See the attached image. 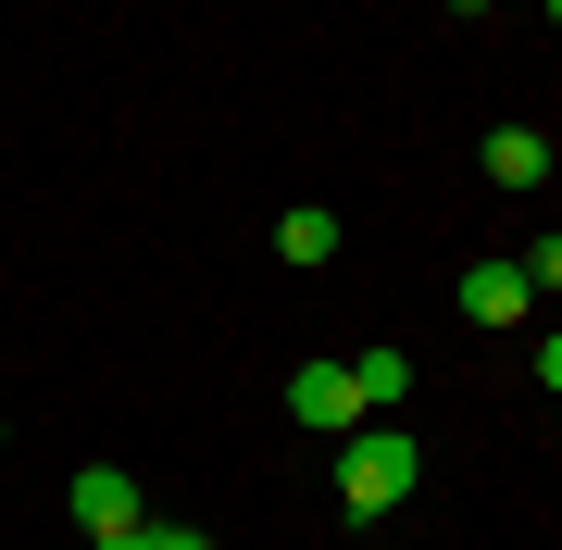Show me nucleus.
<instances>
[{"label": "nucleus", "mask_w": 562, "mask_h": 550, "mask_svg": "<svg viewBox=\"0 0 562 550\" xmlns=\"http://www.w3.org/2000/svg\"><path fill=\"white\" fill-rule=\"evenodd\" d=\"M413 475H425V450H413V426H387V413H362V426L338 438V513H350V526L401 513Z\"/></svg>", "instance_id": "nucleus-1"}, {"label": "nucleus", "mask_w": 562, "mask_h": 550, "mask_svg": "<svg viewBox=\"0 0 562 550\" xmlns=\"http://www.w3.org/2000/svg\"><path fill=\"white\" fill-rule=\"evenodd\" d=\"M63 513H76V538H125V526H150V501H138V475H125V463H88L76 489H63Z\"/></svg>", "instance_id": "nucleus-2"}, {"label": "nucleus", "mask_w": 562, "mask_h": 550, "mask_svg": "<svg viewBox=\"0 0 562 550\" xmlns=\"http://www.w3.org/2000/svg\"><path fill=\"white\" fill-rule=\"evenodd\" d=\"M288 426H301V438H350V426H362L350 363H301V375H288Z\"/></svg>", "instance_id": "nucleus-3"}, {"label": "nucleus", "mask_w": 562, "mask_h": 550, "mask_svg": "<svg viewBox=\"0 0 562 550\" xmlns=\"http://www.w3.org/2000/svg\"><path fill=\"white\" fill-rule=\"evenodd\" d=\"M450 301H462V326L513 338L525 313H538V288H525V263H462V288H450Z\"/></svg>", "instance_id": "nucleus-4"}, {"label": "nucleus", "mask_w": 562, "mask_h": 550, "mask_svg": "<svg viewBox=\"0 0 562 550\" xmlns=\"http://www.w3.org/2000/svg\"><path fill=\"white\" fill-rule=\"evenodd\" d=\"M501 188H550V125H487V150H475Z\"/></svg>", "instance_id": "nucleus-5"}, {"label": "nucleus", "mask_w": 562, "mask_h": 550, "mask_svg": "<svg viewBox=\"0 0 562 550\" xmlns=\"http://www.w3.org/2000/svg\"><path fill=\"white\" fill-rule=\"evenodd\" d=\"M276 263H301V276L338 263V213H325V201H288V213H276Z\"/></svg>", "instance_id": "nucleus-6"}, {"label": "nucleus", "mask_w": 562, "mask_h": 550, "mask_svg": "<svg viewBox=\"0 0 562 550\" xmlns=\"http://www.w3.org/2000/svg\"><path fill=\"white\" fill-rule=\"evenodd\" d=\"M350 388H362V413H401L413 401V350L387 338V350H350Z\"/></svg>", "instance_id": "nucleus-7"}, {"label": "nucleus", "mask_w": 562, "mask_h": 550, "mask_svg": "<svg viewBox=\"0 0 562 550\" xmlns=\"http://www.w3.org/2000/svg\"><path fill=\"white\" fill-rule=\"evenodd\" d=\"M525 288H538V301L562 288V238H538V250H525Z\"/></svg>", "instance_id": "nucleus-8"}, {"label": "nucleus", "mask_w": 562, "mask_h": 550, "mask_svg": "<svg viewBox=\"0 0 562 550\" xmlns=\"http://www.w3.org/2000/svg\"><path fill=\"white\" fill-rule=\"evenodd\" d=\"M150 550H213L201 526H162V513H150Z\"/></svg>", "instance_id": "nucleus-9"}, {"label": "nucleus", "mask_w": 562, "mask_h": 550, "mask_svg": "<svg viewBox=\"0 0 562 550\" xmlns=\"http://www.w3.org/2000/svg\"><path fill=\"white\" fill-rule=\"evenodd\" d=\"M538 388H550V401H562V326L538 338Z\"/></svg>", "instance_id": "nucleus-10"}, {"label": "nucleus", "mask_w": 562, "mask_h": 550, "mask_svg": "<svg viewBox=\"0 0 562 550\" xmlns=\"http://www.w3.org/2000/svg\"><path fill=\"white\" fill-rule=\"evenodd\" d=\"M88 550H150V526H125V538H88Z\"/></svg>", "instance_id": "nucleus-11"}, {"label": "nucleus", "mask_w": 562, "mask_h": 550, "mask_svg": "<svg viewBox=\"0 0 562 550\" xmlns=\"http://www.w3.org/2000/svg\"><path fill=\"white\" fill-rule=\"evenodd\" d=\"M550 25H562V0H550Z\"/></svg>", "instance_id": "nucleus-12"}]
</instances>
